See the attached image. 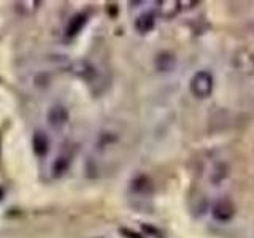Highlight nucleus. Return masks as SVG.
I'll list each match as a JSON object with an SVG mask.
<instances>
[{
	"label": "nucleus",
	"mask_w": 254,
	"mask_h": 238,
	"mask_svg": "<svg viewBox=\"0 0 254 238\" xmlns=\"http://www.w3.org/2000/svg\"><path fill=\"white\" fill-rule=\"evenodd\" d=\"M214 87V78L208 70H200L190 79V92L198 99L210 97Z\"/></svg>",
	"instance_id": "f257e3e1"
},
{
	"label": "nucleus",
	"mask_w": 254,
	"mask_h": 238,
	"mask_svg": "<svg viewBox=\"0 0 254 238\" xmlns=\"http://www.w3.org/2000/svg\"><path fill=\"white\" fill-rule=\"evenodd\" d=\"M211 214L213 218L219 221V222H227L234 218L235 214V205L232 203L230 198H221L216 203L213 205L211 208Z\"/></svg>",
	"instance_id": "f03ea898"
},
{
	"label": "nucleus",
	"mask_w": 254,
	"mask_h": 238,
	"mask_svg": "<svg viewBox=\"0 0 254 238\" xmlns=\"http://www.w3.org/2000/svg\"><path fill=\"white\" fill-rule=\"evenodd\" d=\"M234 65L242 73H254V54L250 51H238L234 58Z\"/></svg>",
	"instance_id": "7ed1b4c3"
},
{
	"label": "nucleus",
	"mask_w": 254,
	"mask_h": 238,
	"mask_svg": "<svg viewBox=\"0 0 254 238\" xmlns=\"http://www.w3.org/2000/svg\"><path fill=\"white\" fill-rule=\"evenodd\" d=\"M68 119V111L65 107H61V105H56L53 107L50 111H48V121L50 124L54 127V129H59L64 124L67 122Z\"/></svg>",
	"instance_id": "20e7f679"
},
{
	"label": "nucleus",
	"mask_w": 254,
	"mask_h": 238,
	"mask_svg": "<svg viewBox=\"0 0 254 238\" xmlns=\"http://www.w3.org/2000/svg\"><path fill=\"white\" fill-rule=\"evenodd\" d=\"M154 24H156V19H154V14L153 13H145L138 16V19L135 21V29H137L140 34H148L154 29Z\"/></svg>",
	"instance_id": "39448f33"
},
{
	"label": "nucleus",
	"mask_w": 254,
	"mask_h": 238,
	"mask_svg": "<svg viewBox=\"0 0 254 238\" xmlns=\"http://www.w3.org/2000/svg\"><path fill=\"white\" fill-rule=\"evenodd\" d=\"M32 146H34L37 156H45L48 146H50V141H48V137L43 132H35L34 138H32Z\"/></svg>",
	"instance_id": "423d86ee"
},
{
	"label": "nucleus",
	"mask_w": 254,
	"mask_h": 238,
	"mask_svg": "<svg viewBox=\"0 0 254 238\" xmlns=\"http://www.w3.org/2000/svg\"><path fill=\"white\" fill-rule=\"evenodd\" d=\"M156 67L161 71H169L175 67V56L172 53H161L156 59Z\"/></svg>",
	"instance_id": "0eeeda50"
},
{
	"label": "nucleus",
	"mask_w": 254,
	"mask_h": 238,
	"mask_svg": "<svg viewBox=\"0 0 254 238\" xmlns=\"http://www.w3.org/2000/svg\"><path fill=\"white\" fill-rule=\"evenodd\" d=\"M86 21H87V19H86V16H84V14H78V16H75V18L68 22L67 35H68V37H75V35L78 34V32L84 27Z\"/></svg>",
	"instance_id": "6e6552de"
},
{
	"label": "nucleus",
	"mask_w": 254,
	"mask_h": 238,
	"mask_svg": "<svg viewBox=\"0 0 254 238\" xmlns=\"http://www.w3.org/2000/svg\"><path fill=\"white\" fill-rule=\"evenodd\" d=\"M167 5L169 6H161V13L165 16V18H172V16H175L178 11H180V2H167Z\"/></svg>",
	"instance_id": "1a4fd4ad"
},
{
	"label": "nucleus",
	"mask_w": 254,
	"mask_h": 238,
	"mask_svg": "<svg viewBox=\"0 0 254 238\" xmlns=\"http://www.w3.org/2000/svg\"><path fill=\"white\" fill-rule=\"evenodd\" d=\"M148 189H151V182L146 177H138L133 181V190L137 192H146Z\"/></svg>",
	"instance_id": "9d476101"
},
{
	"label": "nucleus",
	"mask_w": 254,
	"mask_h": 238,
	"mask_svg": "<svg viewBox=\"0 0 254 238\" xmlns=\"http://www.w3.org/2000/svg\"><path fill=\"white\" fill-rule=\"evenodd\" d=\"M70 161H68V157L67 156H61L58 157V161H56L53 164V172L56 173H62V172H65L67 170V167H68Z\"/></svg>",
	"instance_id": "9b49d317"
},
{
	"label": "nucleus",
	"mask_w": 254,
	"mask_h": 238,
	"mask_svg": "<svg viewBox=\"0 0 254 238\" xmlns=\"http://www.w3.org/2000/svg\"><path fill=\"white\" fill-rule=\"evenodd\" d=\"M121 232H123V234H126V237H129V238H143V237H138V234L130 232V230H126V229H123Z\"/></svg>",
	"instance_id": "f8f14e48"
}]
</instances>
